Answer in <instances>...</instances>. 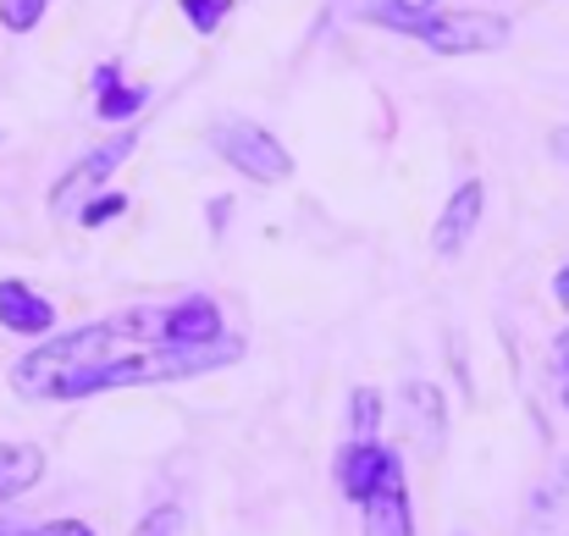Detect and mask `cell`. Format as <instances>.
<instances>
[{"mask_svg":"<svg viewBox=\"0 0 569 536\" xmlns=\"http://www.w3.org/2000/svg\"><path fill=\"white\" fill-rule=\"evenodd\" d=\"M122 210H128V199H122V193H100V199H89V205H83V216H78V221H83V227H106V221H111V216H122Z\"/></svg>","mask_w":569,"mask_h":536,"instance_id":"2e32d148","label":"cell"},{"mask_svg":"<svg viewBox=\"0 0 569 536\" xmlns=\"http://www.w3.org/2000/svg\"><path fill=\"white\" fill-rule=\"evenodd\" d=\"M553 150H559V161H569V128H559V133H553Z\"/></svg>","mask_w":569,"mask_h":536,"instance_id":"7402d4cb","label":"cell"},{"mask_svg":"<svg viewBox=\"0 0 569 536\" xmlns=\"http://www.w3.org/2000/svg\"><path fill=\"white\" fill-rule=\"evenodd\" d=\"M0 327L39 338V332L56 327V305H50L44 294H33L28 282H0Z\"/></svg>","mask_w":569,"mask_h":536,"instance_id":"9c48e42d","label":"cell"},{"mask_svg":"<svg viewBox=\"0 0 569 536\" xmlns=\"http://www.w3.org/2000/svg\"><path fill=\"white\" fill-rule=\"evenodd\" d=\"M133 145H139V139H133V133H122V139L100 145L94 156H83V161H78L67 178L56 182V193H50V210H56V216H67L78 199H89V193H94V188H100L106 178H117V167L133 156Z\"/></svg>","mask_w":569,"mask_h":536,"instance_id":"277c9868","label":"cell"},{"mask_svg":"<svg viewBox=\"0 0 569 536\" xmlns=\"http://www.w3.org/2000/svg\"><path fill=\"white\" fill-rule=\"evenodd\" d=\"M39 17H44V0H0V22L11 33H28Z\"/></svg>","mask_w":569,"mask_h":536,"instance_id":"9a60e30c","label":"cell"},{"mask_svg":"<svg viewBox=\"0 0 569 536\" xmlns=\"http://www.w3.org/2000/svg\"><path fill=\"white\" fill-rule=\"evenodd\" d=\"M403 404H409V431L420 448H442V393L431 381H409L403 387Z\"/></svg>","mask_w":569,"mask_h":536,"instance_id":"30bf717a","label":"cell"},{"mask_svg":"<svg viewBox=\"0 0 569 536\" xmlns=\"http://www.w3.org/2000/svg\"><path fill=\"white\" fill-rule=\"evenodd\" d=\"M481 199H487V188L476 178L453 188V199H448V210H442V221H437V232H431L437 255H459V249L470 244V232H476V221H481Z\"/></svg>","mask_w":569,"mask_h":536,"instance_id":"8992f818","label":"cell"},{"mask_svg":"<svg viewBox=\"0 0 569 536\" xmlns=\"http://www.w3.org/2000/svg\"><path fill=\"white\" fill-rule=\"evenodd\" d=\"M144 100H150V89H139V83H117V72H111V67L100 72V117H106V122L133 117Z\"/></svg>","mask_w":569,"mask_h":536,"instance_id":"7c38bea8","label":"cell"},{"mask_svg":"<svg viewBox=\"0 0 569 536\" xmlns=\"http://www.w3.org/2000/svg\"><path fill=\"white\" fill-rule=\"evenodd\" d=\"M227 11H232V0H183V17H189L199 33H216Z\"/></svg>","mask_w":569,"mask_h":536,"instance_id":"5bb4252c","label":"cell"},{"mask_svg":"<svg viewBox=\"0 0 569 536\" xmlns=\"http://www.w3.org/2000/svg\"><path fill=\"white\" fill-rule=\"evenodd\" d=\"M553 294H559V305H565V310H569V266H565V271H559V277H553Z\"/></svg>","mask_w":569,"mask_h":536,"instance_id":"d6986e66","label":"cell"},{"mask_svg":"<svg viewBox=\"0 0 569 536\" xmlns=\"http://www.w3.org/2000/svg\"><path fill=\"white\" fill-rule=\"evenodd\" d=\"M387 465H398L392 448H381V443H371V437H366V443H349V448L338 454V487L360 504L381 476H387Z\"/></svg>","mask_w":569,"mask_h":536,"instance_id":"52a82bcc","label":"cell"},{"mask_svg":"<svg viewBox=\"0 0 569 536\" xmlns=\"http://www.w3.org/2000/svg\"><path fill=\"white\" fill-rule=\"evenodd\" d=\"M377 426H381V393L377 387H360L355 393V443L377 437Z\"/></svg>","mask_w":569,"mask_h":536,"instance_id":"4fadbf2b","label":"cell"},{"mask_svg":"<svg viewBox=\"0 0 569 536\" xmlns=\"http://www.w3.org/2000/svg\"><path fill=\"white\" fill-rule=\"evenodd\" d=\"M0 536H39V526H11V520H0Z\"/></svg>","mask_w":569,"mask_h":536,"instance_id":"ffe728a7","label":"cell"},{"mask_svg":"<svg viewBox=\"0 0 569 536\" xmlns=\"http://www.w3.org/2000/svg\"><path fill=\"white\" fill-rule=\"evenodd\" d=\"M520 536H569V459L542 482V487H537Z\"/></svg>","mask_w":569,"mask_h":536,"instance_id":"ba28073f","label":"cell"},{"mask_svg":"<svg viewBox=\"0 0 569 536\" xmlns=\"http://www.w3.org/2000/svg\"><path fill=\"white\" fill-rule=\"evenodd\" d=\"M39 470H44V454L33 443H0V504L28 493L39 482Z\"/></svg>","mask_w":569,"mask_h":536,"instance_id":"8fae6325","label":"cell"},{"mask_svg":"<svg viewBox=\"0 0 569 536\" xmlns=\"http://www.w3.org/2000/svg\"><path fill=\"white\" fill-rule=\"evenodd\" d=\"M403 33H415L420 44H431L437 56H481V50H498L509 44V17L498 11H426L415 17Z\"/></svg>","mask_w":569,"mask_h":536,"instance_id":"7a4b0ae2","label":"cell"},{"mask_svg":"<svg viewBox=\"0 0 569 536\" xmlns=\"http://www.w3.org/2000/svg\"><path fill=\"white\" fill-rule=\"evenodd\" d=\"M183 532V509L178 504H167V509H156V515H144V526L133 536H178Z\"/></svg>","mask_w":569,"mask_h":536,"instance_id":"e0dca14e","label":"cell"},{"mask_svg":"<svg viewBox=\"0 0 569 536\" xmlns=\"http://www.w3.org/2000/svg\"><path fill=\"white\" fill-rule=\"evenodd\" d=\"M243 355L238 338H227L216 299L189 294L178 305H133L94 327H78L11 365V387L33 404H72L111 387H144V381H183L199 370L232 365Z\"/></svg>","mask_w":569,"mask_h":536,"instance_id":"6da1fadb","label":"cell"},{"mask_svg":"<svg viewBox=\"0 0 569 536\" xmlns=\"http://www.w3.org/2000/svg\"><path fill=\"white\" fill-rule=\"evenodd\" d=\"M360 509H366V536H415V509H409L403 465H387V476L360 498Z\"/></svg>","mask_w":569,"mask_h":536,"instance_id":"5b68a950","label":"cell"},{"mask_svg":"<svg viewBox=\"0 0 569 536\" xmlns=\"http://www.w3.org/2000/svg\"><path fill=\"white\" fill-rule=\"evenodd\" d=\"M39 536H94L83 520H56V526H39Z\"/></svg>","mask_w":569,"mask_h":536,"instance_id":"ac0fdd59","label":"cell"},{"mask_svg":"<svg viewBox=\"0 0 569 536\" xmlns=\"http://www.w3.org/2000/svg\"><path fill=\"white\" fill-rule=\"evenodd\" d=\"M565 409H569V387H565Z\"/></svg>","mask_w":569,"mask_h":536,"instance_id":"603a6c76","label":"cell"},{"mask_svg":"<svg viewBox=\"0 0 569 536\" xmlns=\"http://www.w3.org/2000/svg\"><path fill=\"white\" fill-rule=\"evenodd\" d=\"M216 150L227 156L232 172H243V178H254V182L293 178V156L277 145V133H266L254 122H221L216 128Z\"/></svg>","mask_w":569,"mask_h":536,"instance_id":"3957f363","label":"cell"},{"mask_svg":"<svg viewBox=\"0 0 569 536\" xmlns=\"http://www.w3.org/2000/svg\"><path fill=\"white\" fill-rule=\"evenodd\" d=\"M553 359H559V370H569V332L553 344Z\"/></svg>","mask_w":569,"mask_h":536,"instance_id":"44dd1931","label":"cell"}]
</instances>
